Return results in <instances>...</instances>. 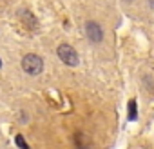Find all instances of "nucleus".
I'll list each match as a JSON object with an SVG mask.
<instances>
[{
    "instance_id": "obj_1",
    "label": "nucleus",
    "mask_w": 154,
    "mask_h": 149,
    "mask_svg": "<svg viewBox=\"0 0 154 149\" xmlns=\"http://www.w3.org/2000/svg\"><path fill=\"white\" fill-rule=\"evenodd\" d=\"M22 67H24V71L27 74H40L42 69H44V60L38 55L29 53V55H26L22 58Z\"/></svg>"
},
{
    "instance_id": "obj_2",
    "label": "nucleus",
    "mask_w": 154,
    "mask_h": 149,
    "mask_svg": "<svg viewBox=\"0 0 154 149\" xmlns=\"http://www.w3.org/2000/svg\"><path fill=\"white\" fill-rule=\"evenodd\" d=\"M56 53H58V58H60L65 65L74 67V65H78V62H80L78 53H76V51H74V47H71L69 44H62V46H58Z\"/></svg>"
},
{
    "instance_id": "obj_3",
    "label": "nucleus",
    "mask_w": 154,
    "mask_h": 149,
    "mask_svg": "<svg viewBox=\"0 0 154 149\" xmlns=\"http://www.w3.org/2000/svg\"><path fill=\"white\" fill-rule=\"evenodd\" d=\"M85 33H87V38L93 40V42H100V40L103 38V31H102V27H100L96 22H87Z\"/></svg>"
},
{
    "instance_id": "obj_4",
    "label": "nucleus",
    "mask_w": 154,
    "mask_h": 149,
    "mask_svg": "<svg viewBox=\"0 0 154 149\" xmlns=\"http://www.w3.org/2000/svg\"><path fill=\"white\" fill-rule=\"evenodd\" d=\"M74 144H76V147L78 149H87V136H84V135H76L74 136Z\"/></svg>"
},
{
    "instance_id": "obj_5",
    "label": "nucleus",
    "mask_w": 154,
    "mask_h": 149,
    "mask_svg": "<svg viewBox=\"0 0 154 149\" xmlns=\"http://www.w3.org/2000/svg\"><path fill=\"white\" fill-rule=\"evenodd\" d=\"M15 142H17V145H18L20 149H29V145L26 144V140H24V136H22V135L15 136Z\"/></svg>"
},
{
    "instance_id": "obj_6",
    "label": "nucleus",
    "mask_w": 154,
    "mask_h": 149,
    "mask_svg": "<svg viewBox=\"0 0 154 149\" xmlns=\"http://www.w3.org/2000/svg\"><path fill=\"white\" fill-rule=\"evenodd\" d=\"M129 118H131V120L136 118V102H134V100L129 104Z\"/></svg>"
},
{
    "instance_id": "obj_7",
    "label": "nucleus",
    "mask_w": 154,
    "mask_h": 149,
    "mask_svg": "<svg viewBox=\"0 0 154 149\" xmlns=\"http://www.w3.org/2000/svg\"><path fill=\"white\" fill-rule=\"evenodd\" d=\"M0 65H2V60H0Z\"/></svg>"
}]
</instances>
